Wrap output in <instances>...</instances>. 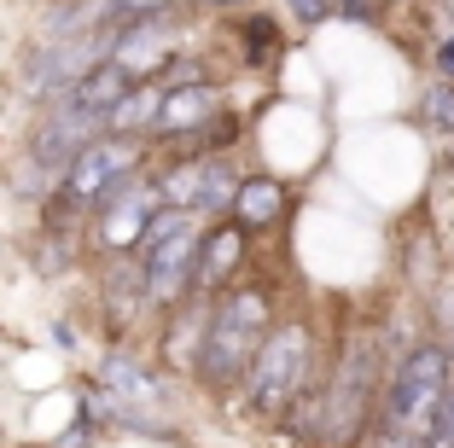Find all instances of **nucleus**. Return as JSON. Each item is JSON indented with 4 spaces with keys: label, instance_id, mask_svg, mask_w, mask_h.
<instances>
[{
    "label": "nucleus",
    "instance_id": "1",
    "mask_svg": "<svg viewBox=\"0 0 454 448\" xmlns=\"http://www.w3.org/2000/svg\"><path fill=\"white\" fill-rule=\"evenodd\" d=\"M442 402H449V350L419 343L408 350L385 396V448H426L442 431Z\"/></svg>",
    "mask_w": 454,
    "mask_h": 448
},
{
    "label": "nucleus",
    "instance_id": "2",
    "mask_svg": "<svg viewBox=\"0 0 454 448\" xmlns=\"http://www.w3.org/2000/svg\"><path fill=\"white\" fill-rule=\"evenodd\" d=\"M268 338V297L262 291H233L210 320V338H204V373L215 384H233L245 367L256 361Z\"/></svg>",
    "mask_w": 454,
    "mask_h": 448
},
{
    "label": "nucleus",
    "instance_id": "3",
    "mask_svg": "<svg viewBox=\"0 0 454 448\" xmlns=\"http://www.w3.org/2000/svg\"><path fill=\"white\" fill-rule=\"evenodd\" d=\"M303 373H309V326H297V320L274 326L251 361V408L268 413V420L286 413L303 390Z\"/></svg>",
    "mask_w": 454,
    "mask_h": 448
},
{
    "label": "nucleus",
    "instance_id": "4",
    "mask_svg": "<svg viewBox=\"0 0 454 448\" xmlns=\"http://www.w3.org/2000/svg\"><path fill=\"white\" fill-rule=\"evenodd\" d=\"M134 163V145H106V140H88L76 152L65 175V193L70 198H111L122 186V169Z\"/></svg>",
    "mask_w": 454,
    "mask_h": 448
},
{
    "label": "nucleus",
    "instance_id": "5",
    "mask_svg": "<svg viewBox=\"0 0 454 448\" xmlns=\"http://www.w3.org/2000/svg\"><path fill=\"white\" fill-rule=\"evenodd\" d=\"M163 198V186H117V193L106 198V245H134V239H146V222H152V204Z\"/></svg>",
    "mask_w": 454,
    "mask_h": 448
},
{
    "label": "nucleus",
    "instance_id": "6",
    "mask_svg": "<svg viewBox=\"0 0 454 448\" xmlns=\"http://www.w3.org/2000/svg\"><path fill=\"white\" fill-rule=\"evenodd\" d=\"M192 256H199V233H192V227H181V233L146 245V286H152V297H175L181 279H187V268H192Z\"/></svg>",
    "mask_w": 454,
    "mask_h": 448
},
{
    "label": "nucleus",
    "instance_id": "7",
    "mask_svg": "<svg viewBox=\"0 0 454 448\" xmlns=\"http://www.w3.org/2000/svg\"><path fill=\"white\" fill-rule=\"evenodd\" d=\"M94 129H99V117H94V111L65 106L53 122H47V129H41L35 158H41V163H59V169H65V163H76V152H82V145L94 140Z\"/></svg>",
    "mask_w": 454,
    "mask_h": 448
},
{
    "label": "nucleus",
    "instance_id": "8",
    "mask_svg": "<svg viewBox=\"0 0 454 448\" xmlns=\"http://www.w3.org/2000/svg\"><path fill=\"white\" fill-rule=\"evenodd\" d=\"M129 70L122 65H106V70H88V76L76 82V88H65V106L76 111H94V117H111V106H117L122 93H129Z\"/></svg>",
    "mask_w": 454,
    "mask_h": 448
},
{
    "label": "nucleus",
    "instance_id": "9",
    "mask_svg": "<svg viewBox=\"0 0 454 448\" xmlns=\"http://www.w3.org/2000/svg\"><path fill=\"white\" fill-rule=\"evenodd\" d=\"M233 216H239V227H268L286 216V186L274 181V175H251V181H239V193H233Z\"/></svg>",
    "mask_w": 454,
    "mask_h": 448
},
{
    "label": "nucleus",
    "instance_id": "10",
    "mask_svg": "<svg viewBox=\"0 0 454 448\" xmlns=\"http://www.w3.org/2000/svg\"><path fill=\"white\" fill-rule=\"evenodd\" d=\"M210 111H215V88H199V82H187V88L163 93V117H158V129L187 134V129H199Z\"/></svg>",
    "mask_w": 454,
    "mask_h": 448
},
{
    "label": "nucleus",
    "instance_id": "11",
    "mask_svg": "<svg viewBox=\"0 0 454 448\" xmlns=\"http://www.w3.org/2000/svg\"><path fill=\"white\" fill-rule=\"evenodd\" d=\"M163 117V93L158 88H129L117 99V106H111V129H122V134H134V129H152V122Z\"/></svg>",
    "mask_w": 454,
    "mask_h": 448
},
{
    "label": "nucleus",
    "instance_id": "12",
    "mask_svg": "<svg viewBox=\"0 0 454 448\" xmlns=\"http://www.w3.org/2000/svg\"><path fill=\"white\" fill-rule=\"evenodd\" d=\"M239 251H245V227H222V233L204 245V268H199V286H222L233 268H239Z\"/></svg>",
    "mask_w": 454,
    "mask_h": 448
},
{
    "label": "nucleus",
    "instance_id": "13",
    "mask_svg": "<svg viewBox=\"0 0 454 448\" xmlns=\"http://www.w3.org/2000/svg\"><path fill=\"white\" fill-rule=\"evenodd\" d=\"M163 59V24H134V29H122L117 35V65L129 70H140V65H158Z\"/></svg>",
    "mask_w": 454,
    "mask_h": 448
},
{
    "label": "nucleus",
    "instance_id": "14",
    "mask_svg": "<svg viewBox=\"0 0 454 448\" xmlns=\"http://www.w3.org/2000/svg\"><path fill=\"white\" fill-rule=\"evenodd\" d=\"M419 117L431 134H454V82H431L426 99H419Z\"/></svg>",
    "mask_w": 454,
    "mask_h": 448
},
{
    "label": "nucleus",
    "instance_id": "15",
    "mask_svg": "<svg viewBox=\"0 0 454 448\" xmlns=\"http://www.w3.org/2000/svg\"><path fill=\"white\" fill-rule=\"evenodd\" d=\"M204 169H210V163H181V169H175L169 181H163V198H169V204H181V210H199Z\"/></svg>",
    "mask_w": 454,
    "mask_h": 448
},
{
    "label": "nucleus",
    "instance_id": "16",
    "mask_svg": "<svg viewBox=\"0 0 454 448\" xmlns=\"http://www.w3.org/2000/svg\"><path fill=\"white\" fill-rule=\"evenodd\" d=\"M99 379H106L111 390L134 396V402H158V384H152V379H140V373H134L129 361H106V373H99Z\"/></svg>",
    "mask_w": 454,
    "mask_h": 448
},
{
    "label": "nucleus",
    "instance_id": "17",
    "mask_svg": "<svg viewBox=\"0 0 454 448\" xmlns=\"http://www.w3.org/2000/svg\"><path fill=\"white\" fill-rule=\"evenodd\" d=\"M233 193H239V186H233V175H227L222 163H210V169H204V193H199V216L222 210V204H227Z\"/></svg>",
    "mask_w": 454,
    "mask_h": 448
},
{
    "label": "nucleus",
    "instance_id": "18",
    "mask_svg": "<svg viewBox=\"0 0 454 448\" xmlns=\"http://www.w3.org/2000/svg\"><path fill=\"white\" fill-rule=\"evenodd\" d=\"M286 6H292V12L303 18V24H321V18L333 12V0H286Z\"/></svg>",
    "mask_w": 454,
    "mask_h": 448
},
{
    "label": "nucleus",
    "instance_id": "19",
    "mask_svg": "<svg viewBox=\"0 0 454 448\" xmlns=\"http://www.w3.org/2000/svg\"><path fill=\"white\" fill-rule=\"evenodd\" d=\"M437 76H442V82H454V35L437 47Z\"/></svg>",
    "mask_w": 454,
    "mask_h": 448
},
{
    "label": "nucleus",
    "instance_id": "20",
    "mask_svg": "<svg viewBox=\"0 0 454 448\" xmlns=\"http://www.w3.org/2000/svg\"><path fill=\"white\" fill-rule=\"evenodd\" d=\"M426 448H454V436H442V431H437V436H431Z\"/></svg>",
    "mask_w": 454,
    "mask_h": 448
},
{
    "label": "nucleus",
    "instance_id": "21",
    "mask_svg": "<svg viewBox=\"0 0 454 448\" xmlns=\"http://www.w3.org/2000/svg\"><path fill=\"white\" fill-rule=\"evenodd\" d=\"M210 6H245V0H210Z\"/></svg>",
    "mask_w": 454,
    "mask_h": 448
},
{
    "label": "nucleus",
    "instance_id": "22",
    "mask_svg": "<svg viewBox=\"0 0 454 448\" xmlns=\"http://www.w3.org/2000/svg\"><path fill=\"white\" fill-rule=\"evenodd\" d=\"M367 6H373V0H367Z\"/></svg>",
    "mask_w": 454,
    "mask_h": 448
}]
</instances>
